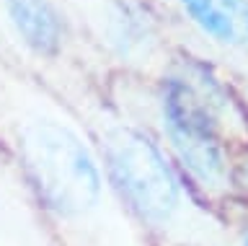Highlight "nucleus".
Here are the masks:
<instances>
[{
  "label": "nucleus",
  "instance_id": "obj_2",
  "mask_svg": "<svg viewBox=\"0 0 248 246\" xmlns=\"http://www.w3.org/2000/svg\"><path fill=\"white\" fill-rule=\"evenodd\" d=\"M54 88L85 119L122 202L155 246H228L220 220L207 210L166 148L108 101L101 81Z\"/></svg>",
  "mask_w": 248,
  "mask_h": 246
},
{
  "label": "nucleus",
  "instance_id": "obj_5",
  "mask_svg": "<svg viewBox=\"0 0 248 246\" xmlns=\"http://www.w3.org/2000/svg\"><path fill=\"white\" fill-rule=\"evenodd\" d=\"M238 246H248V228H246V233L240 236V241H238Z\"/></svg>",
  "mask_w": 248,
  "mask_h": 246
},
{
  "label": "nucleus",
  "instance_id": "obj_4",
  "mask_svg": "<svg viewBox=\"0 0 248 246\" xmlns=\"http://www.w3.org/2000/svg\"><path fill=\"white\" fill-rule=\"evenodd\" d=\"M176 8L204 39L248 57V0H176Z\"/></svg>",
  "mask_w": 248,
  "mask_h": 246
},
{
  "label": "nucleus",
  "instance_id": "obj_1",
  "mask_svg": "<svg viewBox=\"0 0 248 246\" xmlns=\"http://www.w3.org/2000/svg\"><path fill=\"white\" fill-rule=\"evenodd\" d=\"M0 143L57 246H155L116 192L96 137L46 78L0 55Z\"/></svg>",
  "mask_w": 248,
  "mask_h": 246
},
{
  "label": "nucleus",
  "instance_id": "obj_3",
  "mask_svg": "<svg viewBox=\"0 0 248 246\" xmlns=\"http://www.w3.org/2000/svg\"><path fill=\"white\" fill-rule=\"evenodd\" d=\"M0 246H57L13 153L0 143Z\"/></svg>",
  "mask_w": 248,
  "mask_h": 246
}]
</instances>
